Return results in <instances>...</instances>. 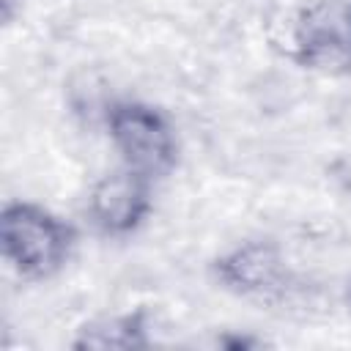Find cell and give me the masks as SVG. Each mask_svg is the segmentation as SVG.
Segmentation results:
<instances>
[{
    "instance_id": "6da1fadb",
    "label": "cell",
    "mask_w": 351,
    "mask_h": 351,
    "mask_svg": "<svg viewBox=\"0 0 351 351\" xmlns=\"http://www.w3.org/2000/svg\"><path fill=\"white\" fill-rule=\"evenodd\" d=\"M77 230L52 208L33 200H8L0 211V252L8 269L27 282L52 280L66 269Z\"/></svg>"
},
{
    "instance_id": "7a4b0ae2",
    "label": "cell",
    "mask_w": 351,
    "mask_h": 351,
    "mask_svg": "<svg viewBox=\"0 0 351 351\" xmlns=\"http://www.w3.org/2000/svg\"><path fill=\"white\" fill-rule=\"evenodd\" d=\"M101 123L118 165L154 184L176 170L181 140L176 123L162 107L143 99H112L101 110Z\"/></svg>"
},
{
    "instance_id": "3957f363",
    "label": "cell",
    "mask_w": 351,
    "mask_h": 351,
    "mask_svg": "<svg viewBox=\"0 0 351 351\" xmlns=\"http://www.w3.org/2000/svg\"><path fill=\"white\" fill-rule=\"evenodd\" d=\"M211 274L222 291L247 302H282L296 285L282 247L261 236L222 250L211 263Z\"/></svg>"
},
{
    "instance_id": "277c9868",
    "label": "cell",
    "mask_w": 351,
    "mask_h": 351,
    "mask_svg": "<svg viewBox=\"0 0 351 351\" xmlns=\"http://www.w3.org/2000/svg\"><path fill=\"white\" fill-rule=\"evenodd\" d=\"M154 211V181L118 165L101 173L85 195V217L104 239L134 236Z\"/></svg>"
},
{
    "instance_id": "5b68a950",
    "label": "cell",
    "mask_w": 351,
    "mask_h": 351,
    "mask_svg": "<svg viewBox=\"0 0 351 351\" xmlns=\"http://www.w3.org/2000/svg\"><path fill=\"white\" fill-rule=\"evenodd\" d=\"M293 60L313 71H348L351 69V27L348 3H315L302 11L293 25Z\"/></svg>"
},
{
    "instance_id": "8992f818",
    "label": "cell",
    "mask_w": 351,
    "mask_h": 351,
    "mask_svg": "<svg viewBox=\"0 0 351 351\" xmlns=\"http://www.w3.org/2000/svg\"><path fill=\"white\" fill-rule=\"evenodd\" d=\"M154 321L148 310L129 307L115 313H101L82 321L74 329L71 348L77 351H140L154 343Z\"/></svg>"
},
{
    "instance_id": "52a82bcc",
    "label": "cell",
    "mask_w": 351,
    "mask_h": 351,
    "mask_svg": "<svg viewBox=\"0 0 351 351\" xmlns=\"http://www.w3.org/2000/svg\"><path fill=\"white\" fill-rule=\"evenodd\" d=\"M346 304H348V313H351V280H348V288H346Z\"/></svg>"
},
{
    "instance_id": "ba28073f",
    "label": "cell",
    "mask_w": 351,
    "mask_h": 351,
    "mask_svg": "<svg viewBox=\"0 0 351 351\" xmlns=\"http://www.w3.org/2000/svg\"><path fill=\"white\" fill-rule=\"evenodd\" d=\"M348 27H351V0H348Z\"/></svg>"
}]
</instances>
